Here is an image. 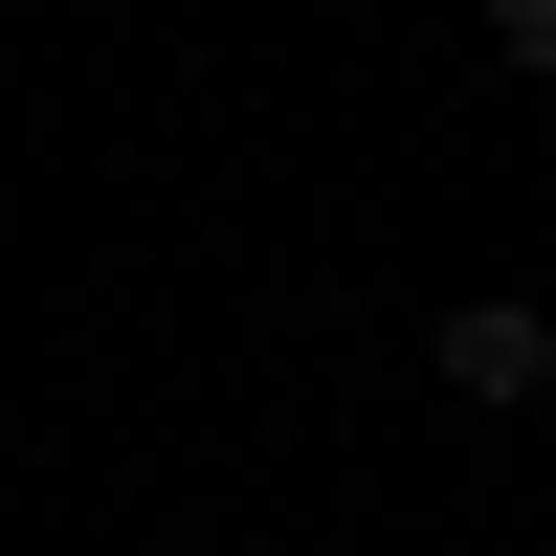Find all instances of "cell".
Segmentation results:
<instances>
[{"mask_svg": "<svg viewBox=\"0 0 556 556\" xmlns=\"http://www.w3.org/2000/svg\"><path fill=\"white\" fill-rule=\"evenodd\" d=\"M445 401H490V424L556 401V312H534V290H468V312H445Z\"/></svg>", "mask_w": 556, "mask_h": 556, "instance_id": "cell-1", "label": "cell"}, {"mask_svg": "<svg viewBox=\"0 0 556 556\" xmlns=\"http://www.w3.org/2000/svg\"><path fill=\"white\" fill-rule=\"evenodd\" d=\"M490 45H513V67H556V0H490Z\"/></svg>", "mask_w": 556, "mask_h": 556, "instance_id": "cell-2", "label": "cell"}]
</instances>
